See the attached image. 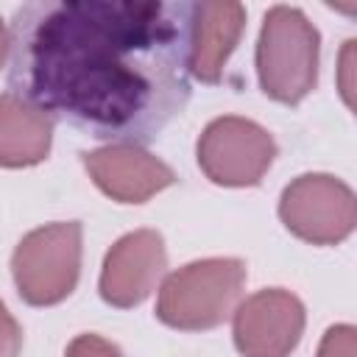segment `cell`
<instances>
[{"label":"cell","mask_w":357,"mask_h":357,"mask_svg":"<svg viewBox=\"0 0 357 357\" xmlns=\"http://www.w3.org/2000/svg\"><path fill=\"white\" fill-rule=\"evenodd\" d=\"M187 0H39L8 28L11 92L95 139L145 145L190 100Z\"/></svg>","instance_id":"6da1fadb"},{"label":"cell","mask_w":357,"mask_h":357,"mask_svg":"<svg viewBox=\"0 0 357 357\" xmlns=\"http://www.w3.org/2000/svg\"><path fill=\"white\" fill-rule=\"evenodd\" d=\"M248 271L237 257H206L167 273L156 296V318L178 332H206L231 318Z\"/></svg>","instance_id":"7a4b0ae2"},{"label":"cell","mask_w":357,"mask_h":357,"mask_svg":"<svg viewBox=\"0 0 357 357\" xmlns=\"http://www.w3.org/2000/svg\"><path fill=\"white\" fill-rule=\"evenodd\" d=\"M321 33L296 6H271L257 39V78L262 92L284 106L301 103L318 84Z\"/></svg>","instance_id":"3957f363"},{"label":"cell","mask_w":357,"mask_h":357,"mask_svg":"<svg viewBox=\"0 0 357 357\" xmlns=\"http://www.w3.org/2000/svg\"><path fill=\"white\" fill-rule=\"evenodd\" d=\"M84 229L78 220H59L28 231L11 254V276L17 293L31 307H53L64 301L81 276Z\"/></svg>","instance_id":"277c9868"},{"label":"cell","mask_w":357,"mask_h":357,"mask_svg":"<svg viewBox=\"0 0 357 357\" xmlns=\"http://www.w3.org/2000/svg\"><path fill=\"white\" fill-rule=\"evenodd\" d=\"M279 220L312 245H337L357 226L354 190L332 173H301L279 195Z\"/></svg>","instance_id":"5b68a950"},{"label":"cell","mask_w":357,"mask_h":357,"mask_svg":"<svg viewBox=\"0 0 357 357\" xmlns=\"http://www.w3.org/2000/svg\"><path fill=\"white\" fill-rule=\"evenodd\" d=\"M195 159L204 176L218 187H257L276 159V142L259 123L223 114L201 131Z\"/></svg>","instance_id":"8992f818"},{"label":"cell","mask_w":357,"mask_h":357,"mask_svg":"<svg viewBox=\"0 0 357 357\" xmlns=\"http://www.w3.org/2000/svg\"><path fill=\"white\" fill-rule=\"evenodd\" d=\"M307 312L296 293L265 287L231 312V337L243 357H290L304 335Z\"/></svg>","instance_id":"52a82bcc"},{"label":"cell","mask_w":357,"mask_h":357,"mask_svg":"<svg viewBox=\"0 0 357 357\" xmlns=\"http://www.w3.org/2000/svg\"><path fill=\"white\" fill-rule=\"evenodd\" d=\"M167 271L165 237L156 229H137L123 234L103 257L98 290L109 307H139L162 282Z\"/></svg>","instance_id":"ba28073f"},{"label":"cell","mask_w":357,"mask_h":357,"mask_svg":"<svg viewBox=\"0 0 357 357\" xmlns=\"http://www.w3.org/2000/svg\"><path fill=\"white\" fill-rule=\"evenodd\" d=\"M81 162L95 187L117 204H145L165 187L176 184L173 167L142 145H103L95 151H84Z\"/></svg>","instance_id":"9c48e42d"},{"label":"cell","mask_w":357,"mask_h":357,"mask_svg":"<svg viewBox=\"0 0 357 357\" xmlns=\"http://www.w3.org/2000/svg\"><path fill=\"white\" fill-rule=\"evenodd\" d=\"M245 31V6L234 0L192 3L190 11V75L218 84L226 61Z\"/></svg>","instance_id":"30bf717a"},{"label":"cell","mask_w":357,"mask_h":357,"mask_svg":"<svg viewBox=\"0 0 357 357\" xmlns=\"http://www.w3.org/2000/svg\"><path fill=\"white\" fill-rule=\"evenodd\" d=\"M53 145V117L14 92L0 95V167H33Z\"/></svg>","instance_id":"8fae6325"},{"label":"cell","mask_w":357,"mask_h":357,"mask_svg":"<svg viewBox=\"0 0 357 357\" xmlns=\"http://www.w3.org/2000/svg\"><path fill=\"white\" fill-rule=\"evenodd\" d=\"M357 351V329L351 324H335L324 332L315 357H354Z\"/></svg>","instance_id":"7c38bea8"},{"label":"cell","mask_w":357,"mask_h":357,"mask_svg":"<svg viewBox=\"0 0 357 357\" xmlns=\"http://www.w3.org/2000/svg\"><path fill=\"white\" fill-rule=\"evenodd\" d=\"M64 357H123V351L112 340H106L95 332H84L67 343Z\"/></svg>","instance_id":"4fadbf2b"},{"label":"cell","mask_w":357,"mask_h":357,"mask_svg":"<svg viewBox=\"0 0 357 357\" xmlns=\"http://www.w3.org/2000/svg\"><path fill=\"white\" fill-rule=\"evenodd\" d=\"M20 351H22V326L0 298V357H20Z\"/></svg>","instance_id":"5bb4252c"},{"label":"cell","mask_w":357,"mask_h":357,"mask_svg":"<svg viewBox=\"0 0 357 357\" xmlns=\"http://www.w3.org/2000/svg\"><path fill=\"white\" fill-rule=\"evenodd\" d=\"M354 45H357L354 39L343 42L340 64H337V86H340V95H343L349 109H354V81H351V73H354Z\"/></svg>","instance_id":"9a60e30c"},{"label":"cell","mask_w":357,"mask_h":357,"mask_svg":"<svg viewBox=\"0 0 357 357\" xmlns=\"http://www.w3.org/2000/svg\"><path fill=\"white\" fill-rule=\"evenodd\" d=\"M6 61H8V28L0 17V70L6 67Z\"/></svg>","instance_id":"2e32d148"}]
</instances>
